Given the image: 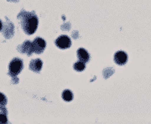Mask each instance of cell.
<instances>
[{
  "instance_id": "7",
  "label": "cell",
  "mask_w": 151,
  "mask_h": 124,
  "mask_svg": "<svg viewBox=\"0 0 151 124\" xmlns=\"http://www.w3.org/2000/svg\"><path fill=\"white\" fill-rule=\"evenodd\" d=\"M42 65H43V62H42L41 59H32L30 61V63H29V69L34 72L39 73V72H40V70L42 69Z\"/></svg>"
},
{
  "instance_id": "9",
  "label": "cell",
  "mask_w": 151,
  "mask_h": 124,
  "mask_svg": "<svg viewBox=\"0 0 151 124\" xmlns=\"http://www.w3.org/2000/svg\"><path fill=\"white\" fill-rule=\"evenodd\" d=\"M62 99L65 102H70L73 99V94L70 90H65L62 92Z\"/></svg>"
},
{
  "instance_id": "11",
  "label": "cell",
  "mask_w": 151,
  "mask_h": 124,
  "mask_svg": "<svg viewBox=\"0 0 151 124\" xmlns=\"http://www.w3.org/2000/svg\"><path fill=\"white\" fill-rule=\"evenodd\" d=\"M3 111L2 113H0V123H8V118H7V111L6 109L1 110Z\"/></svg>"
},
{
  "instance_id": "1",
  "label": "cell",
  "mask_w": 151,
  "mask_h": 124,
  "mask_svg": "<svg viewBox=\"0 0 151 124\" xmlns=\"http://www.w3.org/2000/svg\"><path fill=\"white\" fill-rule=\"evenodd\" d=\"M22 16L19 14V19H21V27L24 32L26 34H33L36 31L38 27L39 20L35 13H28V12H22Z\"/></svg>"
},
{
  "instance_id": "4",
  "label": "cell",
  "mask_w": 151,
  "mask_h": 124,
  "mask_svg": "<svg viewBox=\"0 0 151 124\" xmlns=\"http://www.w3.org/2000/svg\"><path fill=\"white\" fill-rule=\"evenodd\" d=\"M33 51L36 54H41L43 53L46 47V43L45 39L41 38H35L32 42Z\"/></svg>"
},
{
  "instance_id": "3",
  "label": "cell",
  "mask_w": 151,
  "mask_h": 124,
  "mask_svg": "<svg viewBox=\"0 0 151 124\" xmlns=\"http://www.w3.org/2000/svg\"><path fill=\"white\" fill-rule=\"evenodd\" d=\"M55 44L59 49H65L70 48V45H71V40L66 35H60L55 39Z\"/></svg>"
},
{
  "instance_id": "13",
  "label": "cell",
  "mask_w": 151,
  "mask_h": 124,
  "mask_svg": "<svg viewBox=\"0 0 151 124\" xmlns=\"http://www.w3.org/2000/svg\"><path fill=\"white\" fill-rule=\"evenodd\" d=\"M3 29V22L0 20V31Z\"/></svg>"
},
{
  "instance_id": "12",
  "label": "cell",
  "mask_w": 151,
  "mask_h": 124,
  "mask_svg": "<svg viewBox=\"0 0 151 124\" xmlns=\"http://www.w3.org/2000/svg\"><path fill=\"white\" fill-rule=\"evenodd\" d=\"M6 104H7V98L5 95L0 92V110L4 109Z\"/></svg>"
},
{
  "instance_id": "2",
  "label": "cell",
  "mask_w": 151,
  "mask_h": 124,
  "mask_svg": "<svg viewBox=\"0 0 151 124\" xmlns=\"http://www.w3.org/2000/svg\"><path fill=\"white\" fill-rule=\"evenodd\" d=\"M24 63L23 60L19 58H14L10 61L9 65V75L12 77L17 76L23 70Z\"/></svg>"
},
{
  "instance_id": "6",
  "label": "cell",
  "mask_w": 151,
  "mask_h": 124,
  "mask_svg": "<svg viewBox=\"0 0 151 124\" xmlns=\"http://www.w3.org/2000/svg\"><path fill=\"white\" fill-rule=\"evenodd\" d=\"M19 51L21 52V53H24L27 55H31L32 53H34L33 51V47H32V42H30L29 40H26L24 41V43L19 45Z\"/></svg>"
},
{
  "instance_id": "14",
  "label": "cell",
  "mask_w": 151,
  "mask_h": 124,
  "mask_svg": "<svg viewBox=\"0 0 151 124\" xmlns=\"http://www.w3.org/2000/svg\"><path fill=\"white\" fill-rule=\"evenodd\" d=\"M8 1H11V2H18L19 0H8Z\"/></svg>"
},
{
  "instance_id": "5",
  "label": "cell",
  "mask_w": 151,
  "mask_h": 124,
  "mask_svg": "<svg viewBox=\"0 0 151 124\" xmlns=\"http://www.w3.org/2000/svg\"><path fill=\"white\" fill-rule=\"evenodd\" d=\"M114 61L119 65H124L128 61V54L124 51H118L114 54Z\"/></svg>"
},
{
  "instance_id": "8",
  "label": "cell",
  "mask_w": 151,
  "mask_h": 124,
  "mask_svg": "<svg viewBox=\"0 0 151 124\" xmlns=\"http://www.w3.org/2000/svg\"><path fill=\"white\" fill-rule=\"evenodd\" d=\"M76 54H77V58L80 61H82L84 63H87L90 60V54L85 49H78Z\"/></svg>"
},
{
  "instance_id": "10",
  "label": "cell",
  "mask_w": 151,
  "mask_h": 124,
  "mask_svg": "<svg viewBox=\"0 0 151 124\" xmlns=\"http://www.w3.org/2000/svg\"><path fill=\"white\" fill-rule=\"evenodd\" d=\"M85 68H86V65L82 61L79 60L74 64V70H76V71H83L85 70Z\"/></svg>"
}]
</instances>
